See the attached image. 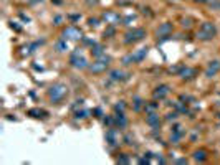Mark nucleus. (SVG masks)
<instances>
[{"label": "nucleus", "instance_id": "nucleus-1", "mask_svg": "<svg viewBox=\"0 0 220 165\" xmlns=\"http://www.w3.org/2000/svg\"><path fill=\"white\" fill-rule=\"evenodd\" d=\"M214 35H215V27L212 25V23L210 22L202 23L200 32H199V38H202V40H210V38H214Z\"/></svg>", "mask_w": 220, "mask_h": 165}, {"label": "nucleus", "instance_id": "nucleus-2", "mask_svg": "<svg viewBox=\"0 0 220 165\" xmlns=\"http://www.w3.org/2000/svg\"><path fill=\"white\" fill-rule=\"evenodd\" d=\"M65 94H66V89L63 86H55V88H51V91H50V96L53 101H60Z\"/></svg>", "mask_w": 220, "mask_h": 165}, {"label": "nucleus", "instance_id": "nucleus-3", "mask_svg": "<svg viewBox=\"0 0 220 165\" xmlns=\"http://www.w3.org/2000/svg\"><path fill=\"white\" fill-rule=\"evenodd\" d=\"M65 38L68 36V38H73V40H78V38H81V32L78 30V28H75V27H70V28H66L65 30Z\"/></svg>", "mask_w": 220, "mask_h": 165}, {"label": "nucleus", "instance_id": "nucleus-4", "mask_svg": "<svg viewBox=\"0 0 220 165\" xmlns=\"http://www.w3.org/2000/svg\"><path fill=\"white\" fill-rule=\"evenodd\" d=\"M142 35H144V30H136V32L129 33L127 38H126V41H136V40H141Z\"/></svg>", "mask_w": 220, "mask_h": 165}, {"label": "nucleus", "instance_id": "nucleus-5", "mask_svg": "<svg viewBox=\"0 0 220 165\" xmlns=\"http://www.w3.org/2000/svg\"><path fill=\"white\" fill-rule=\"evenodd\" d=\"M106 66H108V63L98 61L96 65H93V66H91V70H93L94 73H98V71H103V70H106Z\"/></svg>", "mask_w": 220, "mask_h": 165}, {"label": "nucleus", "instance_id": "nucleus-6", "mask_svg": "<svg viewBox=\"0 0 220 165\" xmlns=\"http://www.w3.org/2000/svg\"><path fill=\"white\" fill-rule=\"evenodd\" d=\"M218 68H220V65H218L217 61H214V65H210V66H209V70H207V76L215 74V73L218 71Z\"/></svg>", "mask_w": 220, "mask_h": 165}, {"label": "nucleus", "instance_id": "nucleus-7", "mask_svg": "<svg viewBox=\"0 0 220 165\" xmlns=\"http://www.w3.org/2000/svg\"><path fill=\"white\" fill-rule=\"evenodd\" d=\"M104 20H108L109 23H116L119 20V17L116 13H104Z\"/></svg>", "mask_w": 220, "mask_h": 165}, {"label": "nucleus", "instance_id": "nucleus-8", "mask_svg": "<svg viewBox=\"0 0 220 165\" xmlns=\"http://www.w3.org/2000/svg\"><path fill=\"white\" fill-rule=\"evenodd\" d=\"M170 30H172V25H170V23H164V25L159 28V32H157V33H169Z\"/></svg>", "mask_w": 220, "mask_h": 165}, {"label": "nucleus", "instance_id": "nucleus-9", "mask_svg": "<svg viewBox=\"0 0 220 165\" xmlns=\"http://www.w3.org/2000/svg\"><path fill=\"white\" fill-rule=\"evenodd\" d=\"M159 89H161V91H156V96H157V98H164V96L167 94V91H169L166 86H162V88H159Z\"/></svg>", "mask_w": 220, "mask_h": 165}, {"label": "nucleus", "instance_id": "nucleus-10", "mask_svg": "<svg viewBox=\"0 0 220 165\" xmlns=\"http://www.w3.org/2000/svg\"><path fill=\"white\" fill-rule=\"evenodd\" d=\"M195 159H200V160H202V159H204V152H200V154H197V155H195Z\"/></svg>", "mask_w": 220, "mask_h": 165}, {"label": "nucleus", "instance_id": "nucleus-11", "mask_svg": "<svg viewBox=\"0 0 220 165\" xmlns=\"http://www.w3.org/2000/svg\"><path fill=\"white\" fill-rule=\"evenodd\" d=\"M98 0H88V3H96Z\"/></svg>", "mask_w": 220, "mask_h": 165}, {"label": "nucleus", "instance_id": "nucleus-12", "mask_svg": "<svg viewBox=\"0 0 220 165\" xmlns=\"http://www.w3.org/2000/svg\"><path fill=\"white\" fill-rule=\"evenodd\" d=\"M121 2H131V0H121Z\"/></svg>", "mask_w": 220, "mask_h": 165}, {"label": "nucleus", "instance_id": "nucleus-13", "mask_svg": "<svg viewBox=\"0 0 220 165\" xmlns=\"http://www.w3.org/2000/svg\"><path fill=\"white\" fill-rule=\"evenodd\" d=\"M200 2H204V0H200Z\"/></svg>", "mask_w": 220, "mask_h": 165}]
</instances>
